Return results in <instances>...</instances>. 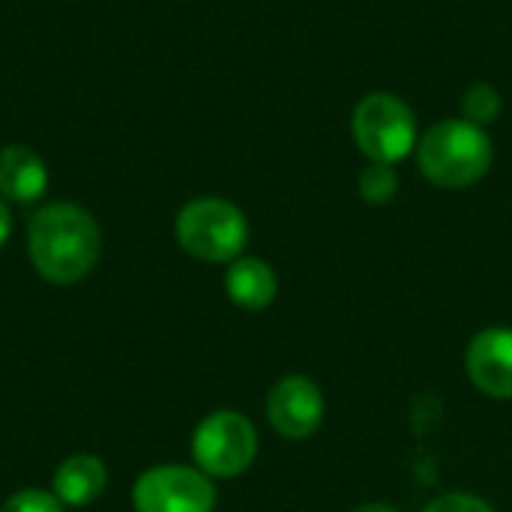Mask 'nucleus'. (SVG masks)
<instances>
[{
  "label": "nucleus",
  "mask_w": 512,
  "mask_h": 512,
  "mask_svg": "<svg viewBox=\"0 0 512 512\" xmlns=\"http://www.w3.org/2000/svg\"><path fill=\"white\" fill-rule=\"evenodd\" d=\"M102 234L96 219L78 204H48L30 219L27 252L36 273L54 285L81 282L99 261Z\"/></svg>",
  "instance_id": "nucleus-1"
},
{
  "label": "nucleus",
  "mask_w": 512,
  "mask_h": 512,
  "mask_svg": "<svg viewBox=\"0 0 512 512\" xmlns=\"http://www.w3.org/2000/svg\"><path fill=\"white\" fill-rule=\"evenodd\" d=\"M495 147L483 126L468 120H444L417 141V165L429 183L441 189H465L492 168Z\"/></svg>",
  "instance_id": "nucleus-2"
},
{
  "label": "nucleus",
  "mask_w": 512,
  "mask_h": 512,
  "mask_svg": "<svg viewBox=\"0 0 512 512\" xmlns=\"http://www.w3.org/2000/svg\"><path fill=\"white\" fill-rule=\"evenodd\" d=\"M174 234L192 258L207 264H231L246 249L249 222L243 210L225 198H195L177 213Z\"/></svg>",
  "instance_id": "nucleus-3"
},
{
  "label": "nucleus",
  "mask_w": 512,
  "mask_h": 512,
  "mask_svg": "<svg viewBox=\"0 0 512 512\" xmlns=\"http://www.w3.org/2000/svg\"><path fill=\"white\" fill-rule=\"evenodd\" d=\"M351 132L357 147L369 162L396 165L417 147V117L405 99L396 93H369L357 102L351 117Z\"/></svg>",
  "instance_id": "nucleus-4"
},
{
  "label": "nucleus",
  "mask_w": 512,
  "mask_h": 512,
  "mask_svg": "<svg viewBox=\"0 0 512 512\" xmlns=\"http://www.w3.org/2000/svg\"><path fill=\"white\" fill-rule=\"evenodd\" d=\"M258 456V432L240 411L207 414L192 435V459L207 477L231 480L252 468Z\"/></svg>",
  "instance_id": "nucleus-5"
},
{
  "label": "nucleus",
  "mask_w": 512,
  "mask_h": 512,
  "mask_svg": "<svg viewBox=\"0 0 512 512\" xmlns=\"http://www.w3.org/2000/svg\"><path fill=\"white\" fill-rule=\"evenodd\" d=\"M135 512H213L216 489L210 477L186 465H159L132 486Z\"/></svg>",
  "instance_id": "nucleus-6"
},
{
  "label": "nucleus",
  "mask_w": 512,
  "mask_h": 512,
  "mask_svg": "<svg viewBox=\"0 0 512 512\" xmlns=\"http://www.w3.org/2000/svg\"><path fill=\"white\" fill-rule=\"evenodd\" d=\"M324 414V393L306 375H285L267 396V420L288 441H303L315 435L324 423Z\"/></svg>",
  "instance_id": "nucleus-7"
},
{
  "label": "nucleus",
  "mask_w": 512,
  "mask_h": 512,
  "mask_svg": "<svg viewBox=\"0 0 512 512\" xmlns=\"http://www.w3.org/2000/svg\"><path fill=\"white\" fill-rule=\"evenodd\" d=\"M468 378L489 399H512V330L489 327L477 333L465 354Z\"/></svg>",
  "instance_id": "nucleus-8"
},
{
  "label": "nucleus",
  "mask_w": 512,
  "mask_h": 512,
  "mask_svg": "<svg viewBox=\"0 0 512 512\" xmlns=\"http://www.w3.org/2000/svg\"><path fill=\"white\" fill-rule=\"evenodd\" d=\"M225 294L234 306H240L246 312H261L276 300L279 279L267 261L252 258V255H240L228 264Z\"/></svg>",
  "instance_id": "nucleus-9"
},
{
  "label": "nucleus",
  "mask_w": 512,
  "mask_h": 512,
  "mask_svg": "<svg viewBox=\"0 0 512 512\" xmlns=\"http://www.w3.org/2000/svg\"><path fill=\"white\" fill-rule=\"evenodd\" d=\"M48 189V168L39 153L21 144L0 150V195L18 204L42 198Z\"/></svg>",
  "instance_id": "nucleus-10"
},
{
  "label": "nucleus",
  "mask_w": 512,
  "mask_h": 512,
  "mask_svg": "<svg viewBox=\"0 0 512 512\" xmlns=\"http://www.w3.org/2000/svg\"><path fill=\"white\" fill-rule=\"evenodd\" d=\"M105 483H108V471L102 459L78 453L60 462L54 474V495L63 507H87L105 492Z\"/></svg>",
  "instance_id": "nucleus-11"
},
{
  "label": "nucleus",
  "mask_w": 512,
  "mask_h": 512,
  "mask_svg": "<svg viewBox=\"0 0 512 512\" xmlns=\"http://www.w3.org/2000/svg\"><path fill=\"white\" fill-rule=\"evenodd\" d=\"M501 108H504V99L498 93L495 84H486V81H477L465 90L462 96V120L474 123V126H489L501 117Z\"/></svg>",
  "instance_id": "nucleus-12"
},
{
  "label": "nucleus",
  "mask_w": 512,
  "mask_h": 512,
  "mask_svg": "<svg viewBox=\"0 0 512 512\" xmlns=\"http://www.w3.org/2000/svg\"><path fill=\"white\" fill-rule=\"evenodd\" d=\"M360 198L366 204H387L396 198L399 192V177H396V168L387 165V162H369L363 171H360Z\"/></svg>",
  "instance_id": "nucleus-13"
},
{
  "label": "nucleus",
  "mask_w": 512,
  "mask_h": 512,
  "mask_svg": "<svg viewBox=\"0 0 512 512\" xmlns=\"http://www.w3.org/2000/svg\"><path fill=\"white\" fill-rule=\"evenodd\" d=\"M0 512H66V507L57 501L54 492H45V489H21L15 492Z\"/></svg>",
  "instance_id": "nucleus-14"
},
{
  "label": "nucleus",
  "mask_w": 512,
  "mask_h": 512,
  "mask_svg": "<svg viewBox=\"0 0 512 512\" xmlns=\"http://www.w3.org/2000/svg\"><path fill=\"white\" fill-rule=\"evenodd\" d=\"M423 512H495L489 501L477 498V495H468V492H450V495H441L435 498Z\"/></svg>",
  "instance_id": "nucleus-15"
},
{
  "label": "nucleus",
  "mask_w": 512,
  "mask_h": 512,
  "mask_svg": "<svg viewBox=\"0 0 512 512\" xmlns=\"http://www.w3.org/2000/svg\"><path fill=\"white\" fill-rule=\"evenodd\" d=\"M9 234H12V213H9L6 201L0 198V249H3V243L9 240Z\"/></svg>",
  "instance_id": "nucleus-16"
},
{
  "label": "nucleus",
  "mask_w": 512,
  "mask_h": 512,
  "mask_svg": "<svg viewBox=\"0 0 512 512\" xmlns=\"http://www.w3.org/2000/svg\"><path fill=\"white\" fill-rule=\"evenodd\" d=\"M354 512H399L396 507H390V504H360Z\"/></svg>",
  "instance_id": "nucleus-17"
}]
</instances>
